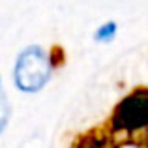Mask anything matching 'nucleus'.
<instances>
[{
    "instance_id": "39448f33",
    "label": "nucleus",
    "mask_w": 148,
    "mask_h": 148,
    "mask_svg": "<svg viewBox=\"0 0 148 148\" xmlns=\"http://www.w3.org/2000/svg\"><path fill=\"white\" fill-rule=\"evenodd\" d=\"M0 92H2V77H0Z\"/></svg>"
},
{
    "instance_id": "7ed1b4c3",
    "label": "nucleus",
    "mask_w": 148,
    "mask_h": 148,
    "mask_svg": "<svg viewBox=\"0 0 148 148\" xmlns=\"http://www.w3.org/2000/svg\"><path fill=\"white\" fill-rule=\"evenodd\" d=\"M116 34H118V23L116 21H105L94 30L92 38H94L96 43H111L116 38Z\"/></svg>"
},
{
    "instance_id": "f257e3e1",
    "label": "nucleus",
    "mask_w": 148,
    "mask_h": 148,
    "mask_svg": "<svg viewBox=\"0 0 148 148\" xmlns=\"http://www.w3.org/2000/svg\"><path fill=\"white\" fill-rule=\"evenodd\" d=\"M54 73V60L49 49L26 45L13 64V84L23 94H38L49 84Z\"/></svg>"
},
{
    "instance_id": "f03ea898",
    "label": "nucleus",
    "mask_w": 148,
    "mask_h": 148,
    "mask_svg": "<svg viewBox=\"0 0 148 148\" xmlns=\"http://www.w3.org/2000/svg\"><path fill=\"white\" fill-rule=\"evenodd\" d=\"M114 124L124 131H137L148 126V94L137 92L127 96L116 107Z\"/></svg>"
},
{
    "instance_id": "20e7f679",
    "label": "nucleus",
    "mask_w": 148,
    "mask_h": 148,
    "mask_svg": "<svg viewBox=\"0 0 148 148\" xmlns=\"http://www.w3.org/2000/svg\"><path fill=\"white\" fill-rule=\"evenodd\" d=\"M10 116H11V107H10V101H8V96L4 92H0V135L8 127Z\"/></svg>"
}]
</instances>
